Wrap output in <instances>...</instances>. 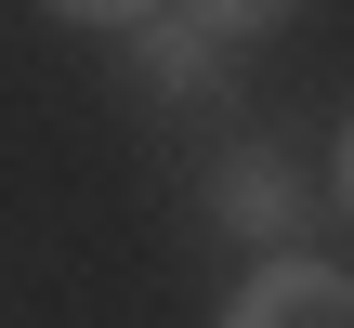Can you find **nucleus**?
Returning <instances> with one entry per match:
<instances>
[{
	"label": "nucleus",
	"instance_id": "nucleus-1",
	"mask_svg": "<svg viewBox=\"0 0 354 328\" xmlns=\"http://www.w3.org/2000/svg\"><path fill=\"white\" fill-rule=\"evenodd\" d=\"M210 328H354V289L342 263H302V250H263L250 276H236V302Z\"/></svg>",
	"mask_w": 354,
	"mask_h": 328
},
{
	"label": "nucleus",
	"instance_id": "nucleus-2",
	"mask_svg": "<svg viewBox=\"0 0 354 328\" xmlns=\"http://www.w3.org/2000/svg\"><path fill=\"white\" fill-rule=\"evenodd\" d=\"M210 210H223L250 250H276V237L302 224V184H289V158H276V145H223V158H210Z\"/></svg>",
	"mask_w": 354,
	"mask_h": 328
},
{
	"label": "nucleus",
	"instance_id": "nucleus-3",
	"mask_svg": "<svg viewBox=\"0 0 354 328\" xmlns=\"http://www.w3.org/2000/svg\"><path fill=\"white\" fill-rule=\"evenodd\" d=\"M131 79H145L158 105H223V53H210L184 13H145V26H131Z\"/></svg>",
	"mask_w": 354,
	"mask_h": 328
},
{
	"label": "nucleus",
	"instance_id": "nucleus-4",
	"mask_svg": "<svg viewBox=\"0 0 354 328\" xmlns=\"http://www.w3.org/2000/svg\"><path fill=\"white\" fill-rule=\"evenodd\" d=\"M302 0H184V26L210 39V53H236V39H263V26H289Z\"/></svg>",
	"mask_w": 354,
	"mask_h": 328
},
{
	"label": "nucleus",
	"instance_id": "nucleus-5",
	"mask_svg": "<svg viewBox=\"0 0 354 328\" xmlns=\"http://www.w3.org/2000/svg\"><path fill=\"white\" fill-rule=\"evenodd\" d=\"M39 13H66V26H118V39H131V26H145L158 0H39Z\"/></svg>",
	"mask_w": 354,
	"mask_h": 328
}]
</instances>
